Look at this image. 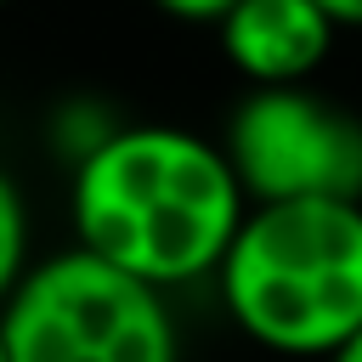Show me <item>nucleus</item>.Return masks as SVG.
Segmentation results:
<instances>
[{"label":"nucleus","instance_id":"nucleus-1","mask_svg":"<svg viewBox=\"0 0 362 362\" xmlns=\"http://www.w3.org/2000/svg\"><path fill=\"white\" fill-rule=\"evenodd\" d=\"M249 198L221 141L187 124H124L68 181L74 249L170 294L215 277Z\"/></svg>","mask_w":362,"mask_h":362},{"label":"nucleus","instance_id":"nucleus-2","mask_svg":"<svg viewBox=\"0 0 362 362\" xmlns=\"http://www.w3.org/2000/svg\"><path fill=\"white\" fill-rule=\"evenodd\" d=\"M215 288L255 345L339 356L362 334V204H249Z\"/></svg>","mask_w":362,"mask_h":362},{"label":"nucleus","instance_id":"nucleus-3","mask_svg":"<svg viewBox=\"0 0 362 362\" xmlns=\"http://www.w3.org/2000/svg\"><path fill=\"white\" fill-rule=\"evenodd\" d=\"M0 334L11 362H181L170 294L85 249L34 260L0 311Z\"/></svg>","mask_w":362,"mask_h":362},{"label":"nucleus","instance_id":"nucleus-4","mask_svg":"<svg viewBox=\"0 0 362 362\" xmlns=\"http://www.w3.org/2000/svg\"><path fill=\"white\" fill-rule=\"evenodd\" d=\"M221 153L249 204H362V119L305 85L249 90Z\"/></svg>","mask_w":362,"mask_h":362},{"label":"nucleus","instance_id":"nucleus-5","mask_svg":"<svg viewBox=\"0 0 362 362\" xmlns=\"http://www.w3.org/2000/svg\"><path fill=\"white\" fill-rule=\"evenodd\" d=\"M215 34L221 57L249 79V90H288L328 62L339 28L317 0H238Z\"/></svg>","mask_w":362,"mask_h":362},{"label":"nucleus","instance_id":"nucleus-6","mask_svg":"<svg viewBox=\"0 0 362 362\" xmlns=\"http://www.w3.org/2000/svg\"><path fill=\"white\" fill-rule=\"evenodd\" d=\"M119 130H124V124H119L113 107L96 102V96H68V102L51 107V147L68 158V170H79L90 153H102Z\"/></svg>","mask_w":362,"mask_h":362},{"label":"nucleus","instance_id":"nucleus-7","mask_svg":"<svg viewBox=\"0 0 362 362\" xmlns=\"http://www.w3.org/2000/svg\"><path fill=\"white\" fill-rule=\"evenodd\" d=\"M28 204L17 192V181L0 170V311L17 294V283L28 277Z\"/></svg>","mask_w":362,"mask_h":362},{"label":"nucleus","instance_id":"nucleus-8","mask_svg":"<svg viewBox=\"0 0 362 362\" xmlns=\"http://www.w3.org/2000/svg\"><path fill=\"white\" fill-rule=\"evenodd\" d=\"M164 17H181V23H221L238 0H153Z\"/></svg>","mask_w":362,"mask_h":362},{"label":"nucleus","instance_id":"nucleus-9","mask_svg":"<svg viewBox=\"0 0 362 362\" xmlns=\"http://www.w3.org/2000/svg\"><path fill=\"white\" fill-rule=\"evenodd\" d=\"M328 17H334V28H362V0H317Z\"/></svg>","mask_w":362,"mask_h":362},{"label":"nucleus","instance_id":"nucleus-10","mask_svg":"<svg viewBox=\"0 0 362 362\" xmlns=\"http://www.w3.org/2000/svg\"><path fill=\"white\" fill-rule=\"evenodd\" d=\"M328 362H362V334H356V339H351L339 356H328Z\"/></svg>","mask_w":362,"mask_h":362},{"label":"nucleus","instance_id":"nucleus-11","mask_svg":"<svg viewBox=\"0 0 362 362\" xmlns=\"http://www.w3.org/2000/svg\"><path fill=\"white\" fill-rule=\"evenodd\" d=\"M0 362H11V356H6V334H0Z\"/></svg>","mask_w":362,"mask_h":362},{"label":"nucleus","instance_id":"nucleus-12","mask_svg":"<svg viewBox=\"0 0 362 362\" xmlns=\"http://www.w3.org/2000/svg\"><path fill=\"white\" fill-rule=\"evenodd\" d=\"M0 6H6V0H0Z\"/></svg>","mask_w":362,"mask_h":362}]
</instances>
